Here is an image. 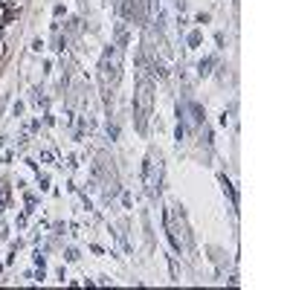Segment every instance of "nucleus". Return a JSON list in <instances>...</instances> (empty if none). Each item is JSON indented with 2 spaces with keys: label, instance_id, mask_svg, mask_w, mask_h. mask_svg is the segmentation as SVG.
I'll list each match as a JSON object with an SVG mask.
<instances>
[{
  "label": "nucleus",
  "instance_id": "obj_2",
  "mask_svg": "<svg viewBox=\"0 0 290 290\" xmlns=\"http://www.w3.org/2000/svg\"><path fill=\"white\" fill-rule=\"evenodd\" d=\"M212 64H215V58H206V61H200V67H197V70H200V76H206Z\"/></svg>",
  "mask_w": 290,
  "mask_h": 290
},
{
  "label": "nucleus",
  "instance_id": "obj_1",
  "mask_svg": "<svg viewBox=\"0 0 290 290\" xmlns=\"http://www.w3.org/2000/svg\"><path fill=\"white\" fill-rule=\"evenodd\" d=\"M137 110H139V119H137V128L142 131L145 128V119L151 113V82L142 79L139 82V93H137Z\"/></svg>",
  "mask_w": 290,
  "mask_h": 290
}]
</instances>
